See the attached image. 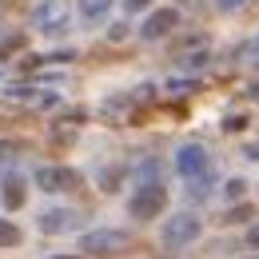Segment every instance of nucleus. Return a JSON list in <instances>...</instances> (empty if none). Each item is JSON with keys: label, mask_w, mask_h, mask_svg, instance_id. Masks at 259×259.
Listing matches in <instances>:
<instances>
[{"label": "nucleus", "mask_w": 259, "mask_h": 259, "mask_svg": "<svg viewBox=\"0 0 259 259\" xmlns=\"http://www.w3.org/2000/svg\"><path fill=\"white\" fill-rule=\"evenodd\" d=\"M251 259H259V251H255V255H251Z\"/></svg>", "instance_id": "obj_24"}, {"label": "nucleus", "mask_w": 259, "mask_h": 259, "mask_svg": "<svg viewBox=\"0 0 259 259\" xmlns=\"http://www.w3.org/2000/svg\"><path fill=\"white\" fill-rule=\"evenodd\" d=\"M56 259H80V255H56Z\"/></svg>", "instance_id": "obj_23"}, {"label": "nucleus", "mask_w": 259, "mask_h": 259, "mask_svg": "<svg viewBox=\"0 0 259 259\" xmlns=\"http://www.w3.org/2000/svg\"><path fill=\"white\" fill-rule=\"evenodd\" d=\"M152 4H156V0H124V8H128V12H148Z\"/></svg>", "instance_id": "obj_21"}, {"label": "nucleus", "mask_w": 259, "mask_h": 259, "mask_svg": "<svg viewBox=\"0 0 259 259\" xmlns=\"http://www.w3.org/2000/svg\"><path fill=\"white\" fill-rule=\"evenodd\" d=\"M255 48H259V40H255Z\"/></svg>", "instance_id": "obj_25"}, {"label": "nucleus", "mask_w": 259, "mask_h": 259, "mask_svg": "<svg viewBox=\"0 0 259 259\" xmlns=\"http://www.w3.org/2000/svg\"><path fill=\"white\" fill-rule=\"evenodd\" d=\"M176 8H184V12H203L207 0H176Z\"/></svg>", "instance_id": "obj_20"}, {"label": "nucleus", "mask_w": 259, "mask_h": 259, "mask_svg": "<svg viewBox=\"0 0 259 259\" xmlns=\"http://www.w3.org/2000/svg\"><path fill=\"white\" fill-rule=\"evenodd\" d=\"M243 156H247V160H259V140H247V144H243Z\"/></svg>", "instance_id": "obj_22"}, {"label": "nucleus", "mask_w": 259, "mask_h": 259, "mask_svg": "<svg viewBox=\"0 0 259 259\" xmlns=\"http://www.w3.org/2000/svg\"><path fill=\"white\" fill-rule=\"evenodd\" d=\"M120 176H124V167H108V171H100V192H116Z\"/></svg>", "instance_id": "obj_16"}, {"label": "nucleus", "mask_w": 259, "mask_h": 259, "mask_svg": "<svg viewBox=\"0 0 259 259\" xmlns=\"http://www.w3.org/2000/svg\"><path fill=\"white\" fill-rule=\"evenodd\" d=\"M211 4H215V12H224V16H235V12L251 8V0H211Z\"/></svg>", "instance_id": "obj_15"}, {"label": "nucleus", "mask_w": 259, "mask_h": 259, "mask_svg": "<svg viewBox=\"0 0 259 259\" xmlns=\"http://www.w3.org/2000/svg\"><path fill=\"white\" fill-rule=\"evenodd\" d=\"M4 207L8 211H16V207H24V199H28V184H24V176H16V171H4Z\"/></svg>", "instance_id": "obj_9"}, {"label": "nucleus", "mask_w": 259, "mask_h": 259, "mask_svg": "<svg viewBox=\"0 0 259 259\" xmlns=\"http://www.w3.org/2000/svg\"><path fill=\"white\" fill-rule=\"evenodd\" d=\"M171 167H176V176L180 180H207V171H211V152L203 148V144H180L176 148V156H171Z\"/></svg>", "instance_id": "obj_3"}, {"label": "nucleus", "mask_w": 259, "mask_h": 259, "mask_svg": "<svg viewBox=\"0 0 259 259\" xmlns=\"http://www.w3.org/2000/svg\"><path fill=\"white\" fill-rule=\"evenodd\" d=\"M108 40H112V44H120V40H128V24H124V20H116V24L108 28Z\"/></svg>", "instance_id": "obj_18"}, {"label": "nucleus", "mask_w": 259, "mask_h": 259, "mask_svg": "<svg viewBox=\"0 0 259 259\" xmlns=\"http://www.w3.org/2000/svg\"><path fill=\"white\" fill-rule=\"evenodd\" d=\"M243 124H247V112H243V116H239V112H231V116L224 120V132H239Z\"/></svg>", "instance_id": "obj_19"}, {"label": "nucleus", "mask_w": 259, "mask_h": 259, "mask_svg": "<svg viewBox=\"0 0 259 259\" xmlns=\"http://www.w3.org/2000/svg\"><path fill=\"white\" fill-rule=\"evenodd\" d=\"M128 247H132V235L124 227H96V231L80 235V251H88V255H120Z\"/></svg>", "instance_id": "obj_4"}, {"label": "nucleus", "mask_w": 259, "mask_h": 259, "mask_svg": "<svg viewBox=\"0 0 259 259\" xmlns=\"http://www.w3.org/2000/svg\"><path fill=\"white\" fill-rule=\"evenodd\" d=\"M80 211L76 207H44L40 211V220H36V227L44 231V235H68V231H76L80 227Z\"/></svg>", "instance_id": "obj_7"}, {"label": "nucleus", "mask_w": 259, "mask_h": 259, "mask_svg": "<svg viewBox=\"0 0 259 259\" xmlns=\"http://www.w3.org/2000/svg\"><path fill=\"white\" fill-rule=\"evenodd\" d=\"M20 243V227L12 220H0V247H16Z\"/></svg>", "instance_id": "obj_13"}, {"label": "nucleus", "mask_w": 259, "mask_h": 259, "mask_svg": "<svg viewBox=\"0 0 259 259\" xmlns=\"http://www.w3.org/2000/svg\"><path fill=\"white\" fill-rule=\"evenodd\" d=\"M163 207H167L163 180H136V192L128 199L132 220H156V215H163Z\"/></svg>", "instance_id": "obj_2"}, {"label": "nucleus", "mask_w": 259, "mask_h": 259, "mask_svg": "<svg viewBox=\"0 0 259 259\" xmlns=\"http://www.w3.org/2000/svg\"><path fill=\"white\" fill-rule=\"evenodd\" d=\"M32 184L44 195H68V192H76L84 180H80V171H76V167H64V163H44V167H36Z\"/></svg>", "instance_id": "obj_5"}, {"label": "nucleus", "mask_w": 259, "mask_h": 259, "mask_svg": "<svg viewBox=\"0 0 259 259\" xmlns=\"http://www.w3.org/2000/svg\"><path fill=\"white\" fill-rule=\"evenodd\" d=\"M176 28H180V8H176V4H163V8H148V16H144V24L136 28V36H140L144 44H156V40H167Z\"/></svg>", "instance_id": "obj_6"}, {"label": "nucleus", "mask_w": 259, "mask_h": 259, "mask_svg": "<svg viewBox=\"0 0 259 259\" xmlns=\"http://www.w3.org/2000/svg\"><path fill=\"white\" fill-rule=\"evenodd\" d=\"M32 24H36L44 36H60V32L68 28V4H64V0H44V4L36 8Z\"/></svg>", "instance_id": "obj_8"}, {"label": "nucleus", "mask_w": 259, "mask_h": 259, "mask_svg": "<svg viewBox=\"0 0 259 259\" xmlns=\"http://www.w3.org/2000/svg\"><path fill=\"white\" fill-rule=\"evenodd\" d=\"M243 195H247V180H243V176H231V180L224 184V199H231V203H239Z\"/></svg>", "instance_id": "obj_12"}, {"label": "nucleus", "mask_w": 259, "mask_h": 259, "mask_svg": "<svg viewBox=\"0 0 259 259\" xmlns=\"http://www.w3.org/2000/svg\"><path fill=\"white\" fill-rule=\"evenodd\" d=\"M176 60H180V68H184V72H199V68L211 60V56H207V48H199V52H180Z\"/></svg>", "instance_id": "obj_11"}, {"label": "nucleus", "mask_w": 259, "mask_h": 259, "mask_svg": "<svg viewBox=\"0 0 259 259\" xmlns=\"http://www.w3.org/2000/svg\"><path fill=\"white\" fill-rule=\"evenodd\" d=\"M16 152H24V144H16V140H0V167H8V163L16 160Z\"/></svg>", "instance_id": "obj_14"}, {"label": "nucleus", "mask_w": 259, "mask_h": 259, "mask_svg": "<svg viewBox=\"0 0 259 259\" xmlns=\"http://www.w3.org/2000/svg\"><path fill=\"white\" fill-rule=\"evenodd\" d=\"M243 247H247V251H259V224H251L243 231Z\"/></svg>", "instance_id": "obj_17"}, {"label": "nucleus", "mask_w": 259, "mask_h": 259, "mask_svg": "<svg viewBox=\"0 0 259 259\" xmlns=\"http://www.w3.org/2000/svg\"><path fill=\"white\" fill-rule=\"evenodd\" d=\"M112 4H116V0H80L76 8H80V20H88V24H100V20H108Z\"/></svg>", "instance_id": "obj_10"}, {"label": "nucleus", "mask_w": 259, "mask_h": 259, "mask_svg": "<svg viewBox=\"0 0 259 259\" xmlns=\"http://www.w3.org/2000/svg\"><path fill=\"white\" fill-rule=\"evenodd\" d=\"M199 235H203V220H199L195 211H176V215L163 220V227H160V243L167 247V251H184V247H192Z\"/></svg>", "instance_id": "obj_1"}]
</instances>
